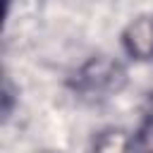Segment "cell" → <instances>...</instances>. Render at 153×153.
Segmentation results:
<instances>
[{
  "mask_svg": "<svg viewBox=\"0 0 153 153\" xmlns=\"http://www.w3.org/2000/svg\"><path fill=\"white\" fill-rule=\"evenodd\" d=\"M122 50L131 60H153V12L141 14L124 26Z\"/></svg>",
  "mask_w": 153,
  "mask_h": 153,
  "instance_id": "2",
  "label": "cell"
},
{
  "mask_svg": "<svg viewBox=\"0 0 153 153\" xmlns=\"http://www.w3.org/2000/svg\"><path fill=\"white\" fill-rule=\"evenodd\" d=\"M127 81L124 67L112 57H91L74 74V88L86 96H108L117 93Z\"/></svg>",
  "mask_w": 153,
  "mask_h": 153,
  "instance_id": "1",
  "label": "cell"
},
{
  "mask_svg": "<svg viewBox=\"0 0 153 153\" xmlns=\"http://www.w3.org/2000/svg\"><path fill=\"white\" fill-rule=\"evenodd\" d=\"M93 153H134L131 148V134L122 129H108L100 131L93 141Z\"/></svg>",
  "mask_w": 153,
  "mask_h": 153,
  "instance_id": "3",
  "label": "cell"
},
{
  "mask_svg": "<svg viewBox=\"0 0 153 153\" xmlns=\"http://www.w3.org/2000/svg\"><path fill=\"white\" fill-rule=\"evenodd\" d=\"M131 148H134V153H153V110L134 129V134H131Z\"/></svg>",
  "mask_w": 153,
  "mask_h": 153,
  "instance_id": "4",
  "label": "cell"
}]
</instances>
